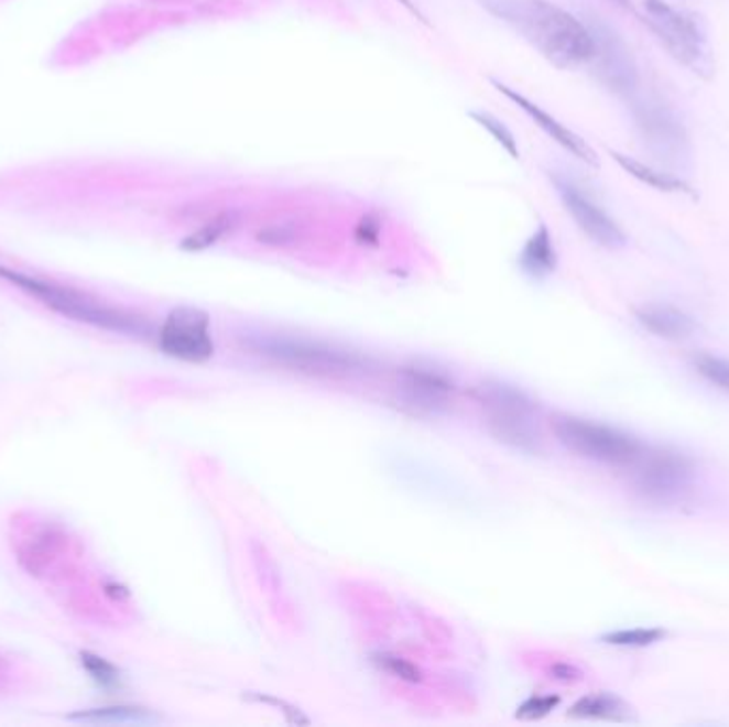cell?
Masks as SVG:
<instances>
[{
  "label": "cell",
  "mask_w": 729,
  "mask_h": 727,
  "mask_svg": "<svg viewBox=\"0 0 729 727\" xmlns=\"http://www.w3.org/2000/svg\"><path fill=\"white\" fill-rule=\"evenodd\" d=\"M489 15L523 36L551 65L578 68L596 54L591 29L551 0H476Z\"/></svg>",
  "instance_id": "1"
},
{
  "label": "cell",
  "mask_w": 729,
  "mask_h": 727,
  "mask_svg": "<svg viewBox=\"0 0 729 727\" xmlns=\"http://www.w3.org/2000/svg\"><path fill=\"white\" fill-rule=\"evenodd\" d=\"M0 280L11 282L26 295L39 299L43 305H47L52 312L70 318L75 323H84L97 329L122 333L131 337H148L152 333V325L143 321L141 316H134L131 312L118 310L113 305H107L99 299L90 297L86 293H79L70 286H63L36 275L13 271L4 264H0Z\"/></svg>",
  "instance_id": "2"
},
{
  "label": "cell",
  "mask_w": 729,
  "mask_h": 727,
  "mask_svg": "<svg viewBox=\"0 0 729 727\" xmlns=\"http://www.w3.org/2000/svg\"><path fill=\"white\" fill-rule=\"evenodd\" d=\"M642 22L678 65L701 79L715 75L710 36L696 13L667 0H642Z\"/></svg>",
  "instance_id": "3"
},
{
  "label": "cell",
  "mask_w": 729,
  "mask_h": 727,
  "mask_svg": "<svg viewBox=\"0 0 729 727\" xmlns=\"http://www.w3.org/2000/svg\"><path fill=\"white\" fill-rule=\"evenodd\" d=\"M478 401L487 414L489 430L498 440L525 453L540 451L535 403L521 389L487 382L478 389Z\"/></svg>",
  "instance_id": "4"
},
{
  "label": "cell",
  "mask_w": 729,
  "mask_h": 727,
  "mask_svg": "<svg viewBox=\"0 0 729 727\" xmlns=\"http://www.w3.org/2000/svg\"><path fill=\"white\" fill-rule=\"evenodd\" d=\"M553 431L569 453L591 462L631 467L644 451L630 433L576 416H555Z\"/></svg>",
  "instance_id": "5"
},
{
  "label": "cell",
  "mask_w": 729,
  "mask_h": 727,
  "mask_svg": "<svg viewBox=\"0 0 729 727\" xmlns=\"http://www.w3.org/2000/svg\"><path fill=\"white\" fill-rule=\"evenodd\" d=\"M250 348L273 364L314 376H348L363 367V361L346 350L320 341L295 337H259Z\"/></svg>",
  "instance_id": "6"
},
{
  "label": "cell",
  "mask_w": 729,
  "mask_h": 727,
  "mask_svg": "<svg viewBox=\"0 0 729 727\" xmlns=\"http://www.w3.org/2000/svg\"><path fill=\"white\" fill-rule=\"evenodd\" d=\"M633 467V485L640 496L655 503H676L692 493L696 465L674 451L644 448Z\"/></svg>",
  "instance_id": "7"
},
{
  "label": "cell",
  "mask_w": 729,
  "mask_h": 727,
  "mask_svg": "<svg viewBox=\"0 0 729 727\" xmlns=\"http://www.w3.org/2000/svg\"><path fill=\"white\" fill-rule=\"evenodd\" d=\"M631 116L640 137L649 150L665 163L683 165L692 154L689 132L681 118L660 100L640 99L638 93L630 97Z\"/></svg>",
  "instance_id": "8"
},
{
  "label": "cell",
  "mask_w": 729,
  "mask_h": 727,
  "mask_svg": "<svg viewBox=\"0 0 729 727\" xmlns=\"http://www.w3.org/2000/svg\"><path fill=\"white\" fill-rule=\"evenodd\" d=\"M548 177L564 203L565 211L594 243L606 250H621L628 246L630 239L621 225L580 184L559 171H551Z\"/></svg>",
  "instance_id": "9"
},
{
  "label": "cell",
  "mask_w": 729,
  "mask_h": 727,
  "mask_svg": "<svg viewBox=\"0 0 729 727\" xmlns=\"http://www.w3.org/2000/svg\"><path fill=\"white\" fill-rule=\"evenodd\" d=\"M161 350L179 361L200 364L214 357L209 316L197 307H175L159 330Z\"/></svg>",
  "instance_id": "10"
},
{
  "label": "cell",
  "mask_w": 729,
  "mask_h": 727,
  "mask_svg": "<svg viewBox=\"0 0 729 727\" xmlns=\"http://www.w3.org/2000/svg\"><path fill=\"white\" fill-rule=\"evenodd\" d=\"M489 82L498 90L499 95H503L505 99L512 100L540 131L548 134L557 145H562L567 154H572L574 159H578L585 165L599 166L596 150L580 134H576L569 127H565L562 120H557L553 113H548L544 107H540L537 102L527 99L519 90L510 88L508 84L499 82L496 77H489Z\"/></svg>",
  "instance_id": "11"
},
{
  "label": "cell",
  "mask_w": 729,
  "mask_h": 727,
  "mask_svg": "<svg viewBox=\"0 0 729 727\" xmlns=\"http://www.w3.org/2000/svg\"><path fill=\"white\" fill-rule=\"evenodd\" d=\"M455 393V382L439 369L410 365L399 369V395L416 412L435 414L444 410Z\"/></svg>",
  "instance_id": "12"
},
{
  "label": "cell",
  "mask_w": 729,
  "mask_h": 727,
  "mask_svg": "<svg viewBox=\"0 0 729 727\" xmlns=\"http://www.w3.org/2000/svg\"><path fill=\"white\" fill-rule=\"evenodd\" d=\"M591 29V26H589ZM596 39V54L594 61L599 66L601 79L619 95L633 97L638 93V75L631 65L628 47L617 39V34L610 33L608 29H591Z\"/></svg>",
  "instance_id": "13"
},
{
  "label": "cell",
  "mask_w": 729,
  "mask_h": 727,
  "mask_svg": "<svg viewBox=\"0 0 729 727\" xmlns=\"http://www.w3.org/2000/svg\"><path fill=\"white\" fill-rule=\"evenodd\" d=\"M635 318L644 329L663 339H687L697 329L694 316L667 303L642 305L635 310Z\"/></svg>",
  "instance_id": "14"
},
{
  "label": "cell",
  "mask_w": 729,
  "mask_h": 727,
  "mask_svg": "<svg viewBox=\"0 0 729 727\" xmlns=\"http://www.w3.org/2000/svg\"><path fill=\"white\" fill-rule=\"evenodd\" d=\"M610 156L635 182H640V184H644V186H649V188H653L657 193L696 197L694 186L687 180H683L681 175H676V173H670V171H663V169H657V166L649 165V163H644L640 159H633V156H628V154L617 152V150H610Z\"/></svg>",
  "instance_id": "15"
},
{
  "label": "cell",
  "mask_w": 729,
  "mask_h": 727,
  "mask_svg": "<svg viewBox=\"0 0 729 727\" xmlns=\"http://www.w3.org/2000/svg\"><path fill=\"white\" fill-rule=\"evenodd\" d=\"M559 263L557 248L553 241V235L544 223L537 225L530 239L525 241L521 254H519V267L535 280H544L551 273H555Z\"/></svg>",
  "instance_id": "16"
},
{
  "label": "cell",
  "mask_w": 729,
  "mask_h": 727,
  "mask_svg": "<svg viewBox=\"0 0 729 727\" xmlns=\"http://www.w3.org/2000/svg\"><path fill=\"white\" fill-rule=\"evenodd\" d=\"M569 717H578V719H603V721H628L630 706L621 697H617V695L599 692V694L580 697L569 708Z\"/></svg>",
  "instance_id": "17"
},
{
  "label": "cell",
  "mask_w": 729,
  "mask_h": 727,
  "mask_svg": "<svg viewBox=\"0 0 729 727\" xmlns=\"http://www.w3.org/2000/svg\"><path fill=\"white\" fill-rule=\"evenodd\" d=\"M239 216L235 211H222L218 216H214L211 220H207L199 231L188 235L184 241H182V250H188V252H200V250H207L211 246H216L225 235L235 229Z\"/></svg>",
  "instance_id": "18"
},
{
  "label": "cell",
  "mask_w": 729,
  "mask_h": 727,
  "mask_svg": "<svg viewBox=\"0 0 729 727\" xmlns=\"http://www.w3.org/2000/svg\"><path fill=\"white\" fill-rule=\"evenodd\" d=\"M665 636H667V631L662 628L617 629V631L603 633L601 636V642L603 644H610V647L644 649V647H651L655 642H662Z\"/></svg>",
  "instance_id": "19"
},
{
  "label": "cell",
  "mask_w": 729,
  "mask_h": 727,
  "mask_svg": "<svg viewBox=\"0 0 729 727\" xmlns=\"http://www.w3.org/2000/svg\"><path fill=\"white\" fill-rule=\"evenodd\" d=\"M469 118L478 124V127H482L485 131L489 132L496 141H498L499 145L514 159V161H519L521 159V150H519V141L514 139V134H512V131L499 120V118H496L493 113H489V111H482V109H471L469 111Z\"/></svg>",
  "instance_id": "20"
},
{
  "label": "cell",
  "mask_w": 729,
  "mask_h": 727,
  "mask_svg": "<svg viewBox=\"0 0 729 727\" xmlns=\"http://www.w3.org/2000/svg\"><path fill=\"white\" fill-rule=\"evenodd\" d=\"M70 719H84V721H134V724L154 721V717L145 708H137V706L93 708V710H86V713L70 715Z\"/></svg>",
  "instance_id": "21"
},
{
  "label": "cell",
  "mask_w": 729,
  "mask_h": 727,
  "mask_svg": "<svg viewBox=\"0 0 729 727\" xmlns=\"http://www.w3.org/2000/svg\"><path fill=\"white\" fill-rule=\"evenodd\" d=\"M79 661L86 668V672L93 676V681L100 685L102 690H118L122 685L120 670L113 663L102 660V658L90 653V651H81Z\"/></svg>",
  "instance_id": "22"
},
{
  "label": "cell",
  "mask_w": 729,
  "mask_h": 727,
  "mask_svg": "<svg viewBox=\"0 0 729 727\" xmlns=\"http://www.w3.org/2000/svg\"><path fill=\"white\" fill-rule=\"evenodd\" d=\"M694 367L706 382H710L717 389L729 393V359L701 352V355L694 357Z\"/></svg>",
  "instance_id": "23"
},
{
  "label": "cell",
  "mask_w": 729,
  "mask_h": 727,
  "mask_svg": "<svg viewBox=\"0 0 729 727\" xmlns=\"http://www.w3.org/2000/svg\"><path fill=\"white\" fill-rule=\"evenodd\" d=\"M373 661L380 670L389 672L391 676L395 679H401V681H407V683H418L423 679V672L410 663L403 658H398V655H391V653H380V655H373Z\"/></svg>",
  "instance_id": "24"
},
{
  "label": "cell",
  "mask_w": 729,
  "mask_h": 727,
  "mask_svg": "<svg viewBox=\"0 0 729 727\" xmlns=\"http://www.w3.org/2000/svg\"><path fill=\"white\" fill-rule=\"evenodd\" d=\"M559 695H533L527 702L521 704L516 717L519 719H542L546 717L551 710H555L559 706Z\"/></svg>",
  "instance_id": "25"
},
{
  "label": "cell",
  "mask_w": 729,
  "mask_h": 727,
  "mask_svg": "<svg viewBox=\"0 0 729 727\" xmlns=\"http://www.w3.org/2000/svg\"><path fill=\"white\" fill-rule=\"evenodd\" d=\"M380 232H382V223L378 216L373 214H367L361 218V223L357 225V231H355V237L359 243H367V246H373L378 243L380 239Z\"/></svg>",
  "instance_id": "26"
},
{
  "label": "cell",
  "mask_w": 729,
  "mask_h": 727,
  "mask_svg": "<svg viewBox=\"0 0 729 727\" xmlns=\"http://www.w3.org/2000/svg\"><path fill=\"white\" fill-rule=\"evenodd\" d=\"M250 697H254V699H259V702H265V704H273V706L282 708V713L286 715V719H289L291 724H303V726L309 724V719H307L305 715H301L298 708H295V706L289 704V702H284V699H278V697H271V695H250Z\"/></svg>",
  "instance_id": "27"
},
{
  "label": "cell",
  "mask_w": 729,
  "mask_h": 727,
  "mask_svg": "<svg viewBox=\"0 0 729 727\" xmlns=\"http://www.w3.org/2000/svg\"><path fill=\"white\" fill-rule=\"evenodd\" d=\"M295 237V229H291L289 225H273L269 227L265 231L259 232V239L263 243H273V246H280V243H289L291 239Z\"/></svg>",
  "instance_id": "28"
},
{
  "label": "cell",
  "mask_w": 729,
  "mask_h": 727,
  "mask_svg": "<svg viewBox=\"0 0 729 727\" xmlns=\"http://www.w3.org/2000/svg\"><path fill=\"white\" fill-rule=\"evenodd\" d=\"M551 674H553L555 679H559V681H578V679H580V670H576V668L569 665V663H555V665L551 668Z\"/></svg>",
  "instance_id": "29"
}]
</instances>
